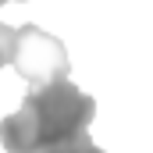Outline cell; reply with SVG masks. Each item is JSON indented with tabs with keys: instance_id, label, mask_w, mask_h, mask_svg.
Returning <instances> with one entry per match:
<instances>
[{
	"instance_id": "1",
	"label": "cell",
	"mask_w": 153,
	"mask_h": 153,
	"mask_svg": "<svg viewBox=\"0 0 153 153\" xmlns=\"http://www.w3.org/2000/svg\"><path fill=\"white\" fill-rule=\"evenodd\" d=\"M96 117V100L68 78L32 85L25 103L0 121V143L7 153H36L85 132Z\"/></svg>"
},
{
	"instance_id": "2",
	"label": "cell",
	"mask_w": 153,
	"mask_h": 153,
	"mask_svg": "<svg viewBox=\"0 0 153 153\" xmlns=\"http://www.w3.org/2000/svg\"><path fill=\"white\" fill-rule=\"evenodd\" d=\"M14 71L32 85H46L53 78H68L71 64L64 53V43L50 32H43L39 25H22L18 29V43H14Z\"/></svg>"
},
{
	"instance_id": "3",
	"label": "cell",
	"mask_w": 153,
	"mask_h": 153,
	"mask_svg": "<svg viewBox=\"0 0 153 153\" xmlns=\"http://www.w3.org/2000/svg\"><path fill=\"white\" fill-rule=\"evenodd\" d=\"M36 153H107V150H100V146L89 139V132H78V135H71V139H64V143H53V146L36 150Z\"/></svg>"
},
{
	"instance_id": "4",
	"label": "cell",
	"mask_w": 153,
	"mask_h": 153,
	"mask_svg": "<svg viewBox=\"0 0 153 153\" xmlns=\"http://www.w3.org/2000/svg\"><path fill=\"white\" fill-rule=\"evenodd\" d=\"M14 43H18V29L0 22V68H7L14 61Z\"/></svg>"
},
{
	"instance_id": "5",
	"label": "cell",
	"mask_w": 153,
	"mask_h": 153,
	"mask_svg": "<svg viewBox=\"0 0 153 153\" xmlns=\"http://www.w3.org/2000/svg\"><path fill=\"white\" fill-rule=\"evenodd\" d=\"M4 4H7V0H0V7H4Z\"/></svg>"
}]
</instances>
